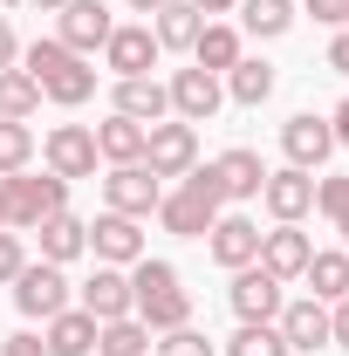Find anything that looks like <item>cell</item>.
Wrapping results in <instances>:
<instances>
[{"instance_id":"1","label":"cell","mask_w":349,"mask_h":356,"mask_svg":"<svg viewBox=\"0 0 349 356\" xmlns=\"http://www.w3.org/2000/svg\"><path fill=\"white\" fill-rule=\"evenodd\" d=\"M131 315L151 329V336L192 322V295H185V281H178L172 261H151V254H144V261L131 267Z\"/></svg>"},{"instance_id":"2","label":"cell","mask_w":349,"mask_h":356,"mask_svg":"<svg viewBox=\"0 0 349 356\" xmlns=\"http://www.w3.org/2000/svg\"><path fill=\"white\" fill-rule=\"evenodd\" d=\"M21 69H28V76L42 83V96H48V103H62V110H76V103L96 96V69H89L83 55H69L55 35H42V42L21 48Z\"/></svg>"},{"instance_id":"3","label":"cell","mask_w":349,"mask_h":356,"mask_svg":"<svg viewBox=\"0 0 349 356\" xmlns=\"http://www.w3.org/2000/svg\"><path fill=\"white\" fill-rule=\"evenodd\" d=\"M219 213H226V192H219L213 165H192L185 185L158 199V220H165V233H178V240H206V226H213Z\"/></svg>"},{"instance_id":"4","label":"cell","mask_w":349,"mask_h":356,"mask_svg":"<svg viewBox=\"0 0 349 356\" xmlns=\"http://www.w3.org/2000/svg\"><path fill=\"white\" fill-rule=\"evenodd\" d=\"M7 185V233H35L42 220H55V213H69V178H28V172H14V178H0Z\"/></svg>"},{"instance_id":"5","label":"cell","mask_w":349,"mask_h":356,"mask_svg":"<svg viewBox=\"0 0 349 356\" xmlns=\"http://www.w3.org/2000/svg\"><path fill=\"white\" fill-rule=\"evenodd\" d=\"M158 199H165V178L151 172V165H110V178H103V213L151 220V213H158Z\"/></svg>"},{"instance_id":"6","label":"cell","mask_w":349,"mask_h":356,"mask_svg":"<svg viewBox=\"0 0 349 356\" xmlns=\"http://www.w3.org/2000/svg\"><path fill=\"white\" fill-rule=\"evenodd\" d=\"M144 165H151L158 178H185L192 165H199V124H178V117L144 124Z\"/></svg>"},{"instance_id":"7","label":"cell","mask_w":349,"mask_h":356,"mask_svg":"<svg viewBox=\"0 0 349 356\" xmlns=\"http://www.w3.org/2000/svg\"><path fill=\"white\" fill-rule=\"evenodd\" d=\"M14 309L28 315V322H48V315L69 309V274L55 261H28L21 274H14Z\"/></svg>"},{"instance_id":"8","label":"cell","mask_w":349,"mask_h":356,"mask_svg":"<svg viewBox=\"0 0 349 356\" xmlns=\"http://www.w3.org/2000/svg\"><path fill=\"white\" fill-rule=\"evenodd\" d=\"M42 165L55 178H69V185H76V178H96V165H103V158H96V131H89V124H55V131L42 137Z\"/></svg>"},{"instance_id":"9","label":"cell","mask_w":349,"mask_h":356,"mask_svg":"<svg viewBox=\"0 0 349 356\" xmlns=\"http://www.w3.org/2000/svg\"><path fill=\"white\" fill-rule=\"evenodd\" d=\"M281 288H288V281H274L261 261H247V267H233L226 302H233V315H240V322H274V315H281V302H288Z\"/></svg>"},{"instance_id":"10","label":"cell","mask_w":349,"mask_h":356,"mask_svg":"<svg viewBox=\"0 0 349 356\" xmlns=\"http://www.w3.org/2000/svg\"><path fill=\"white\" fill-rule=\"evenodd\" d=\"M261 206L274 213V226H302L315 213V172H295V165L267 172L261 178Z\"/></svg>"},{"instance_id":"11","label":"cell","mask_w":349,"mask_h":356,"mask_svg":"<svg viewBox=\"0 0 349 356\" xmlns=\"http://www.w3.org/2000/svg\"><path fill=\"white\" fill-rule=\"evenodd\" d=\"M110 28H117V21H110V7H103V0H69V7L55 14V42L69 48V55H83V62L110 42Z\"/></svg>"},{"instance_id":"12","label":"cell","mask_w":349,"mask_h":356,"mask_svg":"<svg viewBox=\"0 0 349 356\" xmlns=\"http://www.w3.org/2000/svg\"><path fill=\"white\" fill-rule=\"evenodd\" d=\"M281 151H288L295 172H322V165L336 158V131H329V117H315V110L288 117V124H281Z\"/></svg>"},{"instance_id":"13","label":"cell","mask_w":349,"mask_h":356,"mask_svg":"<svg viewBox=\"0 0 349 356\" xmlns=\"http://www.w3.org/2000/svg\"><path fill=\"white\" fill-rule=\"evenodd\" d=\"M165 96H172V117H178V124H213L219 103H226V83L206 76V69H178L172 83H165Z\"/></svg>"},{"instance_id":"14","label":"cell","mask_w":349,"mask_h":356,"mask_svg":"<svg viewBox=\"0 0 349 356\" xmlns=\"http://www.w3.org/2000/svg\"><path fill=\"white\" fill-rule=\"evenodd\" d=\"M274 329H281V343H288V356H315L329 350V302H281V315H274Z\"/></svg>"},{"instance_id":"15","label":"cell","mask_w":349,"mask_h":356,"mask_svg":"<svg viewBox=\"0 0 349 356\" xmlns=\"http://www.w3.org/2000/svg\"><path fill=\"white\" fill-rule=\"evenodd\" d=\"M158 55H165L158 35L137 21V28H110V42H103V69L124 83V76H151V69H158Z\"/></svg>"},{"instance_id":"16","label":"cell","mask_w":349,"mask_h":356,"mask_svg":"<svg viewBox=\"0 0 349 356\" xmlns=\"http://www.w3.org/2000/svg\"><path fill=\"white\" fill-rule=\"evenodd\" d=\"M206 247H213V261L233 274V267L261 261V220H247V213H219L213 226H206Z\"/></svg>"},{"instance_id":"17","label":"cell","mask_w":349,"mask_h":356,"mask_svg":"<svg viewBox=\"0 0 349 356\" xmlns=\"http://www.w3.org/2000/svg\"><path fill=\"white\" fill-rule=\"evenodd\" d=\"M89 254H96V267H137V261H144V233H137V220L103 213V220L89 226Z\"/></svg>"},{"instance_id":"18","label":"cell","mask_w":349,"mask_h":356,"mask_svg":"<svg viewBox=\"0 0 349 356\" xmlns=\"http://www.w3.org/2000/svg\"><path fill=\"white\" fill-rule=\"evenodd\" d=\"M76 295H83L76 309H89L96 322H124L131 315V267H96Z\"/></svg>"},{"instance_id":"19","label":"cell","mask_w":349,"mask_h":356,"mask_svg":"<svg viewBox=\"0 0 349 356\" xmlns=\"http://www.w3.org/2000/svg\"><path fill=\"white\" fill-rule=\"evenodd\" d=\"M213 178H219V192H226V206H240V199H261V151H247V144H233V151H219L213 158Z\"/></svg>"},{"instance_id":"20","label":"cell","mask_w":349,"mask_h":356,"mask_svg":"<svg viewBox=\"0 0 349 356\" xmlns=\"http://www.w3.org/2000/svg\"><path fill=\"white\" fill-rule=\"evenodd\" d=\"M308 254H315V240H308L302 226H274V233H261V267L274 274V281H302Z\"/></svg>"},{"instance_id":"21","label":"cell","mask_w":349,"mask_h":356,"mask_svg":"<svg viewBox=\"0 0 349 356\" xmlns=\"http://www.w3.org/2000/svg\"><path fill=\"white\" fill-rule=\"evenodd\" d=\"M117 117H131V124H165L172 117V96L158 76H124L117 83Z\"/></svg>"},{"instance_id":"22","label":"cell","mask_w":349,"mask_h":356,"mask_svg":"<svg viewBox=\"0 0 349 356\" xmlns=\"http://www.w3.org/2000/svg\"><path fill=\"white\" fill-rule=\"evenodd\" d=\"M35 240H42V261L69 267L76 254H89V220H76V213H55V220L35 226Z\"/></svg>"},{"instance_id":"23","label":"cell","mask_w":349,"mask_h":356,"mask_svg":"<svg viewBox=\"0 0 349 356\" xmlns=\"http://www.w3.org/2000/svg\"><path fill=\"white\" fill-rule=\"evenodd\" d=\"M89 131H96V158L103 165H144V124L110 110V124H89Z\"/></svg>"},{"instance_id":"24","label":"cell","mask_w":349,"mask_h":356,"mask_svg":"<svg viewBox=\"0 0 349 356\" xmlns=\"http://www.w3.org/2000/svg\"><path fill=\"white\" fill-rule=\"evenodd\" d=\"M48 356H89L96 350V315L89 309H62V315H48Z\"/></svg>"},{"instance_id":"25","label":"cell","mask_w":349,"mask_h":356,"mask_svg":"<svg viewBox=\"0 0 349 356\" xmlns=\"http://www.w3.org/2000/svg\"><path fill=\"white\" fill-rule=\"evenodd\" d=\"M151 35H158V48H185L192 55V42H199V28H206V14L199 7H185V0H165L151 21H144Z\"/></svg>"},{"instance_id":"26","label":"cell","mask_w":349,"mask_h":356,"mask_svg":"<svg viewBox=\"0 0 349 356\" xmlns=\"http://www.w3.org/2000/svg\"><path fill=\"white\" fill-rule=\"evenodd\" d=\"M302 281H308V295H315V302H343V295H349V254H343V247L308 254Z\"/></svg>"},{"instance_id":"27","label":"cell","mask_w":349,"mask_h":356,"mask_svg":"<svg viewBox=\"0 0 349 356\" xmlns=\"http://www.w3.org/2000/svg\"><path fill=\"white\" fill-rule=\"evenodd\" d=\"M240 62V28H226V21H206L199 28V42H192V69H206V76H226Z\"/></svg>"},{"instance_id":"28","label":"cell","mask_w":349,"mask_h":356,"mask_svg":"<svg viewBox=\"0 0 349 356\" xmlns=\"http://www.w3.org/2000/svg\"><path fill=\"white\" fill-rule=\"evenodd\" d=\"M226 96H233V103H247V110H261L267 96H274V69L254 62V55H240V62L226 69Z\"/></svg>"},{"instance_id":"29","label":"cell","mask_w":349,"mask_h":356,"mask_svg":"<svg viewBox=\"0 0 349 356\" xmlns=\"http://www.w3.org/2000/svg\"><path fill=\"white\" fill-rule=\"evenodd\" d=\"M151 329L137 322V315H124V322H96V356H151Z\"/></svg>"},{"instance_id":"30","label":"cell","mask_w":349,"mask_h":356,"mask_svg":"<svg viewBox=\"0 0 349 356\" xmlns=\"http://www.w3.org/2000/svg\"><path fill=\"white\" fill-rule=\"evenodd\" d=\"M35 110H42V83L28 69H0V117L7 124H28Z\"/></svg>"},{"instance_id":"31","label":"cell","mask_w":349,"mask_h":356,"mask_svg":"<svg viewBox=\"0 0 349 356\" xmlns=\"http://www.w3.org/2000/svg\"><path fill=\"white\" fill-rule=\"evenodd\" d=\"M240 28L261 35V42L288 35V28H295V0H240Z\"/></svg>"},{"instance_id":"32","label":"cell","mask_w":349,"mask_h":356,"mask_svg":"<svg viewBox=\"0 0 349 356\" xmlns=\"http://www.w3.org/2000/svg\"><path fill=\"white\" fill-rule=\"evenodd\" d=\"M226 356H288V343H281L274 322H240V336L226 343Z\"/></svg>"},{"instance_id":"33","label":"cell","mask_w":349,"mask_h":356,"mask_svg":"<svg viewBox=\"0 0 349 356\" xmlns=\"http://www.w3.org/2000/svg\"><path fill=\"white\" fill-rule=\"evenodd\" d=\"M28 158H35V131H28V124H7V117H0V178L28 172Z\"/></svg>"},{"instance_id":"34","label":"cell","mask_w":349,"mask_h":356,"mask_svg":"<svg viewBox=\"0 0 349 356\" xmlns=\"http://www.w3.org/2000/svg\"><path fill=\"white\" fill-rule=\"evenodd\" d=\"M315 206H322L329 226L349 240V178H315Z\"/></svg>"},{"instance_id":"35","label":"cell","mask_w":349,"mask_h":356,"mask_svg":"<svg viewBox=\"0 0 349 356\" xmlns=\"http://www.w3.org/2000/svg\"><path fill=\"white\" fill-rule=\"evenodd\" d=\"M151 356H213V336H199V329L185 322V329H165V336L151 343Z\"/></svg>"},{"instance_id":"36","label":"cell","mask_w":349,"mask_h":356,"mask_svg":"<svg viewBox=\"0 0 349 356\" xmlns=\"http://www.w3.org/2000/svg\"><path fill=\"white\" fill-rule=\"evenodd\" d=\"M28 267V247H21V233H0V288H14V274Z\"/></svg>"},{"instance_id":"37","label":"cell","mask_w":349,"mask_h":356,"mask_svg":"<svg viewBox=\"0 0 349 356\" xmlns=\"http://www.w3.org/2000/svg\"><path fill=\"white\" fill-rule=\"evenodd\" d=\"M302 7L322 21V28H343V21H349V0H302Z\"/></svg>"},{"instance_id":"38","label":"cell","mask_w":349,"mask_h":356,"mask_svg":"<svg viewBox=\"0 0 349 356\" xmlns=\"http://www.w3.org/2000/svg\"><path fill=\"white\" fill-rule=\"evenodd\" d=\"M329 343L349 350V295H343V302H329Z\"/></svg>"},{"instance_id":"39","label":"cell","mask_w":349,"mask_h":356,"mask_svg":"<svg viewBox=\"0 0 349 356\" xmlns=\"http://www.w3.org/2000/svg\"><path fill=\"white\" fill-rule=\"evenodd\" d=\"M0 356H48V343L42 336H28V329H21V336H7V350Z\"/></svg>"},{"instance_id":"40","label":"cell","mask_w":349,"mask_h":356,"mask_svg":"<svg viewBox=\"0 0 349 356\" xmlns=\"http://www.w3.org/2000/svg\"><path fill=\"white\" fill-rule=\"evenodd\" d=\"M0 69H21V42H14V28L0 21Z\"/></svg>"},{"instance_id":"41","label":"cell","mask_w":349,"mask_h":356,"mask_svg":"<svg viewBox=\"0 0 349 356\" xmlns=\"http://www.w3.org/2000/svg\"><path fill=\"white\" fill-rule=\"evenodd\" d=\"M329 69H336V76H349V28L329 42Z\"/></svg>"},{"instance_id":"42","label":"cell","mask_w":349,"mask_h":356,"mask_svg":"<svg viewBox=\"0 0 349 356\" xmlns=\"http://www.w3.org/2000/svg\"><path fill=\"white\" fill-rule=\"evenodd\" d=\"M185 7H199V14H206V21H219V14H233V7H240V0H185Z\"/></svg>"},{"instance_id":"43","label":"cell","mask_w":349,"mask_h":356,"mask_svg":"<svg viewBox=\"0 0 349 356\" xmlns=\"http://www.w3.org/2000/svg\"><path fill=\"white\" fill-rule=\"evenodd\" d=\"M329 131H336V144H349V96L336 103V117H329Z\"/></svg>"},{"instance_id":"44","label":"cell","mask_w":349,"mask_h":356,"mask_svg":"<svg viewBox=\"0 0 349 356\" xmlns=\"http://www.w3.org/2000/svg\"><path fill=\"white\" fill-rule=\"evenodd\" d=\"M28 7H35V14H62L69 0H28Z\"/></svg>"},{"instance_id":"45","label":"cell","mask_w":349,"mask_h":356,"mask_svg":"<svg viewBox=\"0 0 349 356\" xmlns=\"http://www.w3.org/2000/svg\"><path fill=\"white\" fill-rule=\"evenodd\" d=\"M131 7H137V14H158V7H165V0H131Z\"/></svg>"},{"instance_id":"46","label":"cell","mask_w":349,"mask_h":356,"mask_svg":"<svg viewBox=\"0 0 349 356\" xmlns=\"http://www.w3.org/2000/svg\"><path fill=\"white\" fill-rule=\"evenodd\" d=\"M0 233H7V185H0Z\"/></svg>"},{"instance_id":"47","label":"cell","mask_w":349,"mask_h":356,"mask_svg":"<svg viewBox=\"0 0 349 356\" xmlns=\"http://www.w3.org/2000/svg\"><path fill=\"white\" fill-rule=\"evenodd\" d=\"M0 7H7V0H0Z\"/></svg>"},{"instance_id":"48","label":"cell","mask_w":349,"mask_h":356,"mask_svg":"<svg viewBox=\"0 0 349 356\" xmlns=\"http://www.w3.org/2000/svg\"><path fill=\"white\" fill-rule=\"evenodd\" d=\"M343 28H349V21H343Z\"/></svg>"}]
</instances>
